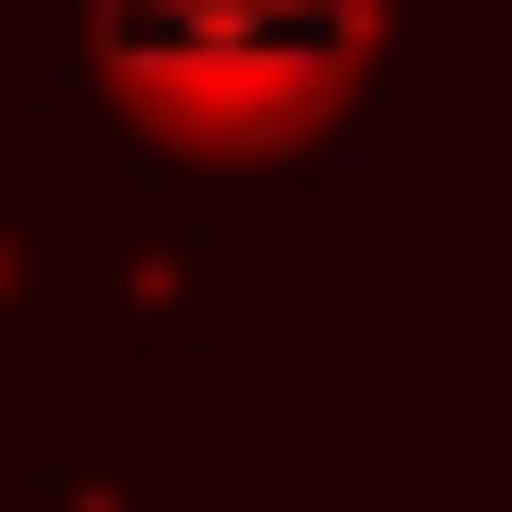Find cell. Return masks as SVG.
<instances>
[{"instance_id": "6da1fadb", "label": "cell", "mask_w": 512, "mask_h": 512, "mask_svg": "<svg viewBox=\"0 0 512 512\" xmlns=\"http://www.w3.org/2000/svg\"><path fill=\"white\" fill-rule=\"evenodd\" d=\"M86 52L137 120H171L188 154H308L359 103L376 18L359 0H86Z\"/></svg>"}]
</instances>
